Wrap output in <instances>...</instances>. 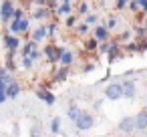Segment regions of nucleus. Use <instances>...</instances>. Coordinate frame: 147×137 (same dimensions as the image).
Wrapping results in <instances>:
<instances>
[{
    "label": "nucleus",
    "mask_w": 147,
    "mask_h": 137,
    "mask_svg": "<svg viewBox=\"0 0 147 137\" xmlns=\"http://www.w3.org/2000/svg\"><path fill=\"white\" fill-rule=\"evenodd\" d=\"M4 91H6V83L0 81V93H4Z\"/></svg>",
    "instance_id": "a18cd8bd"
},
{
    "label": "nucleus",
    "mask_w": 147,
    "mask_h": 137,
    "mask_svg": "<svg viewBox=\"0 0 147 137\" xmlns=\"http://www.w3.org/2000/svg\"><path fill=\"white\" fill-rule=\"evenodd\" d=\"M36 97H38L40 101H45L47 105H55V103H57V97H55V93H53L49 87H38V89H36Z\"/></svg>",
    "instance_id": "39448f33"
},
{
    "label": "nucleus",
    "mask_w": 147,
    "mask_h": 137,
    "mask_svg": "<svg viewBox=\"0 0 147 137\" xmlns=\"http://www.w3.org/2000/svg\"><path fill=\"white\" fill-rule=\"evenodd\" d=\"M14 2L12 0H2V4H0V20L2 22H10L12 20V14H14Z\"/></svg>",
    "instance_id": "7ed1b4c3"
},
{
    "label": "nucleus",
    "mask_w": 147,
    "mask_h": 137,
    "mask_svg": "<svg viewBox=\"0 0 147 137\" xmlns=\"http://www.w3.org/2000/svg\"><path fill=\"white\" fill-rule=\"evenodd\" d=\"M34 49H38V45H36L34 40H30V38H28V40L22 45V57H30V53H32Z\"/></svg>",
    "instance_id": "aec40b11"
},
{
    "label": "nucleus",
    "mask_w": 147,
    "mask_h": 137,
    "mask_svg": "<svg viewBox=\"0 0 147 137\" xmlns=\"http://www.w3.org/2000/svg\"><path fill=\"white\" fill-rule=\"evenodd\" d=\"M135 38H141V43L145 40V36H147V30H145V26H135Z\"/></svg>",
    "instance_id": "473e14b6"
},
{
    "label": "nucleus",
    "mask_w": 147,
    "mask_h": 137,
    "mask_svg": "<svg viewBox=\"0 0 147 137\" xmlns=\"http://www.w3.org/2000/svg\"><path fill=\"white\" fill-rule=\"evenodd\" d=\"M47 8L53 12V10H57L59 8V0H47Z\"/></svg>",
    "instance_id": "ea45409f"
},
{
    "label": "nucleus",
    "mask_w": 147,
    "mask_h": 137,
    "mask_svg": "<svg viewBox=\"0 0 147 137\" xmlns=\"http://www.w3.org/2000/svg\"><path fill=\"white\" fill-rule=\"evenodd\" d=\"M49 129H51V133H53V135H61V131H63V129H61V117H53V121H51V127H49Z\"/></svg>",
    "instance_id": "5701e85b"
},
{
    "label": "nucleus",
    "mask_w": 147,
    "mask_h": 137,
    "mask_svg": "<svg viewBox=\"0 0 147 137\" xmlns=\"http://www.w3.org/2000/svg\"><path fill=\"white\" fill-rule=\"evenodd\" d=\"M145 103H147V97H145Z\"/></svg>",
    "instance_id": "603ef678"
},
{
    "label": "nucleus",
    "mask_w": 147,
    "mask_h": 137,
    "mask_svg": "<svg viewBox=\"0 0 147 137\" xmlns=\"http://www.w3.org/2000/svg\"><path fill=\"white\" fill-rule=\"evenodd\" d=\"M93 36H95L99 43H105V40H109V38H111V30H109L105 24H97V26H95V30H93Z\"/></svg>",
    "instance_id": "6e6552de"
},
{
    "label": "nucleus",
    "mask_w": 147,
    "mask_h": 137,
    "mask_svg": "<svg viewBox=\"0 0 147 137\" xmlns=\"http://www.w3.org/2000/svg\"><path fill=\"white\" fill-rule=\"evenodd\" d=\"M4 69H6L8 73H14V71H16V61H14V53H6Z\"/></svg>",
    "instance_id": "a211bd4d"
},
{
    "label": "nucleus",
    "mask_w": 147,
    "mask_h": 137,
    "mask_svg": "<svg viewBox=\"0 0 147 137\" xmlns=\"http://www.w3.org/2000/svg\"><path fill=\"white\" fill-rule=\"evenodd\" d=\"M0 81H2V83H6V85H10L14 79H12V73H8L4 67H0Z\"/></svg>",
    "instance_id": "a878e982"
},
{
    "label": "nucleus",
    "mask_w": 147,
    "mask_h": 137,
    "mask_svg": "<svg viewBox=\"0 0 147 137\" xmlns=\"http://www.w3.org/2000/svg\"><path fill=\"white\" fill-rule=\"evenodd\" d=\"M79 115H81V109H79L77 105H71V107L67 109V117H69V119H71L73 123H75V121L79 119Z\"/></svg>",
    "instance_id": "4be33fe9"
},
{
    "label": "nucleus",
    "mask_w": 147,
    "mask_h": 137,
    "mask_svg": "<svg viewBox=\"0 0 147 137\" xmlns=\"http://www.w3.org/2000/svg\"><path fill=\"white\" fill-rule=\"evenodd\" d=\"M141 49H143V51H147V36H145V40L141 43Z\"/></svg>",
    "instance_id": "de8ad7c7"
},
{
    "label": "nucleus",
    "mask_w": 147,
    "mask_h": 137,
    "mask_svg": "<svg viewBox=\"0 0 147 137\" xmlns=\"http://www.w3.org/2000/svg\"><path fill=\"white\" fill-rule=\"evenodd\" d=\"M65 26H67V28H75V26H77V14H69V16L65 18Z\"/></svg>",
    "instance_id": "2f4dec72"
},
{
    "label": "nucleus",
    "mask_w": 147,
    "mask_h": 137,
    "mask_svg": "<svg viewBox=\"0 0 147 137\" xmlns=\"http://www.w3.org/2000/svg\"><path fill=\"white\" fill-rule=\"evenodd\" d=\"M143 26H145V30H147V20H145V24H143Z\"/></svg>",
    "instance_id": "3c124183"
},
{
    "label": "nucleus",
    "mask_w": 147,
    "mask_h": 137,
    "mask_svg": "<svg viewBox=\"0 0 147 137\" xmlns=\"http://www.w3.org/2000/svg\"><path fill=\"white\" fill-rule=\"evenodd\" d=\"M127 4H129V0H115V8H117V10L127 8Z\"/></svg>",
    "instance_id": "58836bf2"
},
{
    "label": "nucleus",
    "mask_w": 147,
    "mask_h": 137,
    "mask_svg": "<svg viewBox=\"0 0 147 137\" xmlns=\"http://www.w3.org/2000/svg\"><path fill=\"white\" fill-rule=\"evenodd\" d=\"M131 38H133V30L127 28V30H123V32L117 36V43H131Z\"/></svg>",
    "instance_id": "b1692460"
},
{
    "label": "nucleus",
    "mask_w": 147,
    "mask_h": 137,
    "mask_svg": "<svg viewBox=\"0 0 147 137\" xmlns=\"http://www.w3.org/2000/svg\"><path fill=\"white\" fill-rule=\"evenodd\" d=\"M87 53H97L99 51V40L95 38V36H89L87 40H85V47H83Z\"/></svg>",
    "instance_id": "f3484780"
},
{
    "label": "nucleus",
    "mask_w": 147,
    "mask_h": 137,
    "mask_svg": "<svg viewBox=\"0 0 147 137\" xmlns=\"http://www.w3.org/2000/svg\"><path fill=\"white\" fill-rule=\"evenodd\" d=\"M55 14H57V16H65V18H67L69 14H73V6H71V4H59V8L55 10Z\"/></svg>",
    "instance_id": "6ab92c4d"
},
{
    "label": "nucleus",
    "mask_w": 147,
    "mask_h": 137,
    "mask_svg": "<svg viewBox=\"0 0 147 137\" xmlns=\"http://www.w3.org/2000/svg\"><path fill=\"white\" fill-rule=\"evenodd\" d=\"M123 49H125L127 53H143V49H141V43H133V40H131V43H127Z\"/></svg>",
    "instance_id": "393cba45"
},
{
    "label": "nucleus",
    "mask_w": 147,
    "mask_h": 137,
    "mask_svg": "<svg viewBox=\"0 0 147 137\" xmlns=\"http://www.w3.org/2000/svg\"><path fill=\"white\" fill-rule=\"evenodd\" d=\"M103 95H105V99H109V101H119V99H123V87H121V83H109L107 89L103 91Z\"/></svg>",
    "instance_id": "f03ea898"
},
{
    "label": "nucleus",
    "mask_w": 147,
    "mask_h": 137,
    "mask_svg": "<svg viewBox=\"0 0 147 137\" xmlns=\"http://www.w3.org/2000/svg\"><path fill=\"white\" fill-rule=\"evenodd\" d=\"M123 57V51H121V47L115 43L113 45V49L109 51V55H107V65H115L117 63V59H121Z\"/></svg>",
    "instance_id": "ddd939ff"
},
{
    "label": "nucleus",
    "mask_w": 147,
    "mask_h": 137,
    "mask_svg": "<svg viewBox=\"0 0 147 137\" xmlns=\"http://www.w3.org/2000/svg\"><path fill=\"white\" fill-rule=\"evenodd\" d=\"M115 43H117V40H105V43H99V53L107 57V55H109V51L113 49V45H115Z\"/></svg>",
    "instance_id": "412c9836"
},
{
    "label": "nucleus",
    "mask_w": 147,
    "mask_h": 137,
    "mask_svg": "<svg viewBox=\"0 0 147 137\" xmlns=\"http://www.w3.org/2000/svg\"><path fill=\"white\" fill-rule=\"evenodd\" d=\"M75 127H77L79 131H89V129L95 127V117H93L91 113H87V111H81L79 119L75 121Z\"/></svg>",
    "instance_id": "f257e3e1"
},
{
    "label": "nucleus",
    "mask_w": 147,
    "mask_h": 137,
    "mask_svg": "<svg viewBox=\"0 0 147 137\" xmlns=\"http://www.w3.org/2000/svg\"><path fill=\"white\" fill-rule=\"evenodd\" d=\"M105 26H107V28H109V30H113V28H115V26H117V18H115V16H111V18H109V20H107V24H105Z\"/></svg>",
    "instance_id": "a19ab883"
},
{
    "label": "nucleus",
    "mask_w": 147,
    "mask_h": 137,
    "mask_svg": "<svg viewBox=\"0 0 147 137\" xmlns=\"http://www.w3.org/2000/svg\"><path fill=\"white\" fill-rule=\"evenodd\" d=\"M141 12H145V14H147V4H145V6L141 8Z\"/></svg>",
    "instance_id": "8fccbe9b"
},
{
    "label": "nucleus",
    "mask_w": 147,
    "mask_h": 137,
    "mask_svg": "<svg viewBox=\"0 0 147 137\" xmlns=\"http://www.w3.org/2000/svg\"><path fill=\"white\" fill-rule=\"evenodd\" d=\"M121 87H123V97H125V99H135V95H137V85H135V81L127 79V81L121 83Z\"/></svg>",
    "instance_id": "0eeeda50"
},
{
    "label": "nucleus",
    "mask_w": 147,
    "mask_h": 137,
    "mask_svg": "<svg viewBox=\"0 0 147 137\" xmlns=\"http://www.w3.org/2000/svg\"><path fill=\"white\" fill-rule=\"evenodd\" d=\"M73 2L75 0H61V4H71V6H73Z\"/></svg>",
    "instance_id": "49530a36"
},
{
    "label": "nucleus",
    "mask_w": 147,
    "mask_h": 137,
    "mask_svg": "<svg viewBox=\"0 0 147 137\" xmlns=\"http://www.w3.org/2000/svg\"><path fill=\"white\" fill-rule=\"evenodd\" d=\"M22 18H24V8L16 6L14 8V14H12V20H22Z\"/></svg>",
    "instance_id": "f704fd0d"
},
{
    "label": "nucleus",
    "mask_w": 147,
    "mask_h": 137,
    "mask_svg": "<svg viewBox=\"0 0 147 137\" xmlns=\"http://www.w3.org/2000/svg\"><path fill=\"white\" fill-rule=\"evenodd\" d=\"M30 59H32L34 63H36V61H40V59H42V51H38V49H34V51L30 53Z\"/></svg>",
    "instance_id": "4c0bfd02"
},
{
    "label": "nucleus",
    "mask_w": 147,
    "mask_h": 137,
    "mask_svg": "<svg viewBox=\"0 0 147 137\" xmlns=\"http://www.w3.org/2000/svg\"><path fill=\"white\" fill-rule=\"evenodd\" d=\"M73 63H75V53L67 49V51L59 57V65H61V67H69V69H71V65H73Z\"/></svg>",
    "instance_id": "dca6fc26"
},
{
    "label": "nucleus",
    "mask_w": 147,
    "mask_h": 137,
    "mask_svg": "<svg viewBox=\"0 0 147 137\" xmlns=\"http://www.w3.org/2000/svg\"><path fill=\"white\" fill-rule=\"evenodd\" d=\"M109 79H111V73H109V71H107V73H105V75H103V79H101V81H99V85H101V83H107V81H109Z\"/></svg>",
    "instance_id": "37998d69"
},
{
    "label": "nucleus",
    "mask_w": 147,
    "mask_h": 137,
    "mask_svg": "<svg viewBox=\"0 0 147 137\" xmlns=\"http://www.w3.org/2000/svg\"><path fill=\"white\" fill-rule=\"evenodd\" d=\"M51 16H53V12H51L47 6H38V8L32 12V18H34V20H40V22H42V20H49Z\"/></svg>",
    "instance_id": "2eb2a0df"
},
{
    "label": "nucleus",
    "mask_w": 147,
    "mask_h": 137,
    "mask_svg": "<svg viewBox=\"0 0 147 137\" xmlns=\"http://www.w3.org/2000/svg\"><path fill=\"white\" fill-rule=\"evenodd\" d=\"M117 129H119L121 133H131V131L135 129V119H133V117H123V119L117 123Z\"/></svg>",
    "instance_id": "9b49d317"
},
{
    "label": "nucleus",
    "mask_w": 147,
    "mask_h": 137,
    "mask_svg": "<svg viewBox=\"0 0 147 137\" xmlns=\"http://www.w3.org/2000/svg\"><path fill=\"white\" fill-rule=\"evenodd\" d=\"M2 45H4V49H6V53H16V51L20 49V36H14V34L6 32V34L2 36Z\"/></svg>",
    "instance_id": "20e7f679"
},
{
    "label": "nucleus",
    "mask_w": 147,
    "mask_h": 137,
    "mask_svg": "<svg viewBox=\"0 0 147 137\" xmlns=\"http://www.w3.org/2000/svg\"><path fill=\"white\" fill-rule=\"evenodd\" d=\"M45 38H49V34H47V24H38V26L32 30V34H30V40H34V43L38 45V43H42Z\"/></svg>",
    "instance_id": "9d476101"
},
{
    "label": "nucleus",
    "mask_w": 147,
    "mask_h": 137,
    "mask_svg": "<svg viewBox=\"0 0 147 137\" xmlns=\"http://www.w3.org/2000/svg\"><path fill=\"white\" fill-rule=\"evenodd\" d=\"M42 57L47 59V63H51V65H55V63H59V55H57V45H47L45 49H42Z\"/></svg>",
    "instance_id": "423d86ee"
},
{
    "label": "nucleus",
    "mask_w": 147,
    "mask_h": 137,
    "mask_svg": "<svg viewBox=\"0 0 147 137\" xmlns=\"http://www.w3.org/2000/svg\"><path fill=\"white\" fill-rule=\"evenodd\" d=\"M95 69H97V63H89V65L83 67V73H93Z\"/></svg>",
    "instance_id": "79ce46f5"
},
{
    "label": "nucleus",
    "mask_w": 147,
    "mask_h": 137,
    "mask_svg": "<svg viewBox=\"0 0 147 137\" xmlns=\"http://www.w3.org/2000/svg\"><path fill=\"white\" fill-rule=\"evenodd\" d=\"M30 137H42V127H40L38 123H34V125L30 127Z\"/></svg>",
    "instance_id": "72a5a7b5"
},
{
    "label": "nucleus",
    "mask_w": 147,
    "mask_h": 137,
    "mask_svg": "<svg viewBox=\"0 0 147 137\" xmlns=\"http://www.w3.org/2000/svg\"><path fill=\"white\" fill-rule=\"evenodd\" d=\"M85 24H87V26H97V24H99V14L89 12V14L85 16Z\"/></svg>",
    "instance_id": "bb28decb"
},
{
    "label": "nucleus",
    "mask_w": 147,
    "mask_h": 137,
    "mask_svg": "<svg viewBox=\"0 0 147 137\" xmlns=\"http://www.w3.org/2000/svg\"><path fill=\"white\" fill-rule=\"evenodd\" d=\"M57 32H59V24L53 20V22H49L47 24V34L49 36H57Z\"/></svg>",
    "instance_id": "7c9ffc66"
},
{
    "label": "nucleus",
    "mask_w": 147,
    "mask_h": 137,
    "mask_svg": "<svg viewBox=\"0 0 147 137\" xmlns=\"http://www.w3.org/2000/svg\"><path fill=\"white\" fill-rule=\"evenodd\" d=\"M32 67H34V61H32L30 57H22V69L28 71V69H32Z\"/></svg>",
    "instance_id": "c9c22d12"
},
{
    "label": "nucleus",
    "mask_w": 147,
    "mask_h": 137,
    "mask_svg": "<svg viewBox=\"0 0 147 137\" xmlns=\"http://www.w3.org/2000/svg\"><path fill=\"white\" fill-rule=\"evenodd\" d=\"M127 6H129V8H131L135 14H137V12H141V6H139V2H137V0H129V4H127Z\"/></svg>",
    "instance_id": "e433bc0d"
},
{
    "label": "nucleus",
    "mask_w": 147,
    "mask_h": 137,
    "mask_svg": "<svg viewBox=\"0 0 147 137\" xmlns=\"http://www.w3.org/2000/svg\"><path fill=\"white\" fill-rule=\"evenodd\" d=\"M137 2H139V6H141V8H143V6H145V4H147V0H137Z\"/></svg>",
    "instance_id": "09e8293b"
},
{
    "label": "nucleus",
    "mask_w": 147,
    "mask_h": 137,
    "mask_svg": "<svg viewBox=\"0 0 147 137\" xmlns=\"http://www.w3.org/2000/svg\"><path fill=\"white\" fill-rule=\"evenodd\" d=\"M135 129H139V131H145L147 129V107H143L135 117Z\"/></svg>",
    "instance_id": "1a4fd4ad"
},
{
    "label": "nucleus",
    "mask_w": 147,
    "mask_h": 137,
    "mask_svg": "<svg viewBox=\"0 0 147 137\" xmlns=\"http://www.w3.org/2000/svg\"><path fill=\"white\" fill-rule=\"evenodd\" d=\"M69 75H71V69H69V67H59V69L53 73V81H55V83H65V81L69 79Z\"/></svg>",
    "instance_id": "f8f14e48"
},
{
    "label": "nucleus",
    "mask_w": 147,
    "mask_h": 137,
    "mask_svg": "<svg viewBox=\"0 0 147 137\" xmlns=\"http://www.w3.org/2000/svg\"><path fill=\"white\" fill-rule=\"evenodd\" d=\"M20 91H22L20 83H18V81H12L10 85H6V91H4V93H6L8 99H16V97L20 95Z\"/></svg>",
    "instance_id": "4468645a"
},
{
    "label": "nucleus",
    "mask_w": 147,
    "mask_h": 137,
    "mask_svg": "<svg viewBox=\"0 0 147 137\" xmlns=\"http://www.w3.org/2000/svg\"><path fill=\"white\" fill-rule=\"evenodd\" d=\"M28 28H30V20H28L26 16H24L22 20H18V32H20V34H26Z\"/></svg>",
    "instance_id": "cd10ccee"
},
{
    "label": "nucleus",
    "mask_w": 147,
    "mask_h": 137,
    "mask_svg": "<svg viewBox=\"0 0 147 137\" xmlns=\"http://www.w3.org/2000/svg\"><path fill=\"white\" fill-rule=\"evenodd\" d=\"M77 14H89V2H87V0H81V2H79V6H77Z\"/></svg>",
    "instance_id": "c756f323"
},
{
    "label": "nucleus",
    "mask_w": 147,
    "mask_h": 137,
    "mask_svg": "<svg viewBox=\"0 0 147 137\" xmlns=\"http://www.w3.org/2000/svg\"><path fill=\"white\" fill-rule=\"evenodd\" d=\"M6 99H8V97H6V93H0V105H2Z\"/></svg>",
    "instance_id": "c03bdc74"
},
{
    "label": "nucleus",
    "mask_w": 147,
    "mask_h": 137,
    "mask_svg": "<svg viewBox=\"0 0 147 137\" xmlns=\"http://www.w3.org/2000/svg\"><path fill=\"white\" fill-rule=\"evenodd\" d=\"M89 30H91V28H89L85 22H81V24H77V26H75V32H77L79 36H87V34H89Z\"/></svg>",
    "instance_id": "c85d7f7f"
}]
</instances>
